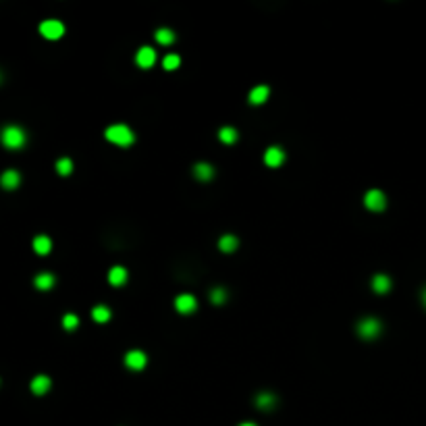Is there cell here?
<instances>
[{
  "label": "cell",
  "instance_id": "obj_1",
  "mask_svg": "<svg viewBox=\"0 0 426 426\" xmlns=\"http://www.w3.org/2000/svg\"><path fill=\"white\" fill-rule=\"evenodd\" d=\"M106 140L110 142V144H115V146H121V148H129L133 142H135V135H133V131L129 129L127 125H123V123H117V125H110L108 129H106Z\"/></svg>",
  "mask_w": 426,
  "mask_h": 426
},
{
  "label": "cell",
  "instance_id": "obj_2",
  "mask_svg": "<svg viewBox=\"0 0 426 426\" xmlns=\"http://www.w3.org/2000/svg\"><path fill=\"white\" fill-rule=\"evenodd\" d=\"M0 142H2V146L8 148V150H19V148H23L25 142H27V135H25V131L21 127L8 125L2 129V133H0Z\"/></svg>",
  "mask_w": 426,
  "mask_h": 426
},
{
  "label": "cell",
  "instance_id": "obj_3",
  "mask_svg": "<svg viewBox=\"0 0 426 426\" xmlns=\"http://www.w3.org/2000/svg\"><path fill=\"white\" fill-rule=\"evenodd\" d=\"M380 331H382V325L375 316H366L358 323V333L362 339H375L380 335Z\"/></svg>",
  "mask_w": 426,
  "mask_h": 426
},
{
  "label": "cell",
  "instance_id": "obj_4",
  "mask_svg": "<svg viewBox=\"0 0 426 426\" xmlns=\"http://www.w3.org/2000/svg\"><path fill=\"white\" fill-rule=\"evenodd\" d=\"M364 206L372 212H382L387 206V198L380 189H370L366 196H364Z\"/></svg>",
  "mask_w": 426,
  "mask_h": 426
},
{
  "label": "cell",
  "instance_id": "obj_5",
  "mask_svg": "<svg viewBox=\"0 0 426 426\" xmlns=\"http://www.w3.org/2000/svg\"><path fill=\"white\" fill-rule=\"evenodd\" d=\"M40 33L46 40H58V38H63V33H65V25L56 19H48L40 25Z\"/></svg>",
  "mask_w": 426,
  "mask_h": 426
},
{
  "label": "cell",
  "instance_id": "obj_6",
  "mask_svg": "<svg viewBox=\"0 0 426 426\" xmlns=\"http://www.w3.org/2000/svg\"><path fill=\"white\" fill-rule=\"evenodd\" d=\"M175 310L179 312V314H194V312L198 310V300L189 293H181L175 300Z\"/></svg>",
  "mask_w": 426,
  "mask_h": 426
},
{
  "label": "cell",
  "instance_id": "obj_7",
  "mask_svg": "<svg viewBox=\"0 0 426 426\" xmlns=\"http://www.w3.org/2000/svg\"><path fill=\"white\" fill-rule=\"evenodd\" d=\"M148 364V355L142 350H131L125 355V366L129 370H144Z\"/></svg>",
  "mask_w": 426,
  "mask_h": 426
},
{
  "label": "cell",
  "instance_id": "obj_8",
  "mask_svg": "<svg viewBox=\"0 0 426 426\" xmlns=\"http://www.w3.org/2000/svg\"><path fill=\"white\" fill-rule=\"evenodd\" d=\"M135 63H137V67H142V69L154 67V63H156V50L150 48V46L140 48V50H137V54H135Z\"/></svg>",
  "mask_w": 426,
  "mask_h": 426
},
{
  "label": "cell",
  "instance_id": "obj_9",
  "mask_svg": "<svg viewBox=\"0 0 426 426\" xmlns=\"http://www.w3.org/2000/svg\"><path fill=\"white\" fill-rule=\"evenodd\" d=\"M264 162H266V167H271V169L281 167V164L285 162V152L281 150V148H276V146L268 148V150L264 152Z\"/></svg>",
  "mask_w": 426,
  "mask_h": 426
},
{
  "label": "cell",
  "instance_id": "obj_10",
  "mask_svg": "<svg viewBox=\"0 0 426 426\" xmlns=\"http://www.w3.org/2000/svg\"><path fill=\"white\" fill-rule=\"evenodd\" d=\"M268 96H271V90H268V85H256V88H251L248 100H250V104L258 106V104H264V102L268 100Z\"/></svg>",
  "mask_w": 426,
  "mask_h": 426
},
{
  "label": "cell",
  "instance_id": "obj_11",
  "mask_svg": "<svg viewBox=\"0 0 426 426\" xmlns=\"http://www.w3.org/2000/svg\"><path fill=\"white\" fill-rule=\"evenodd\" d=\"M19 183H21V175L13 169L4 171L2 177H0V185H2L4 189H15V187H19Z\"/></svg>",
  "mask_w": 426,
  "mask_h": 426
},
{
  "label": "cell",
  "instance_id": "obj_12",
  "mask_svg": "<svg viewBox=\"0 0 426 426\" xmlns=\"http://www.w3.org/2000/svg\"><path fill=\"white\" fill-rule=\"evenodd\" d=\"M127 271L123 266H112L110 268V273H108V283L110 285H115V287H121V285H125L127 283Z\"/></svg>",
  "mask_w": 426,
  "mask_h": 426
},
{
  "label": "cell",
  "instance_id": "obj_13",
  "mask_svg": "<svg viewBox=\"0 0 426 426\" xmlns=\"http://www.w3.org/2000/svg\"><path fill=\"white\" fill-rule=\"evenodd\" d=\"M194 175H196V179H200V181H210L212 177H214V169L210 167L208 162H198L196 167H194Z\"/></svg>",
  "mask_w": 426,
  "mask_h": 426
},
{
  "label": "cell",
  "instance_id": "obj_14",
  "mask_svg": "<svg viewBox=\"0 0 426 426\" xmlns=\"http://www.w3.org/2000/svg\"><path fill=\"white\" fill-rule=\"evenodd\" d=\"M33 250H36V254H40V256L50 254V250H52V239H50L48 235H38L36 239H33Z\"/></svg>",
  "mask_w": 426,
  "mask_h": 426
},
{
  "label": "cell",
  "instance_id": "obj_15",
  "mask_svg": "<svg viewBox=\"0 0 426 426\" xmlns=\"http://www.w3.org/2000/svg\"><path fill=\"white\" fill-rule=\"evenodd\" d=\"M237 246H239V239L235 237V235H223L221 239H219V250L221 251H225V254H231V251H235L237 250Z\"/></svg>",
  "mask_w": 426,
  "mask_h": 426
},
{
  "label": "cell",
  "instance_id": "obj_16",
  "mask_svg": "<svg viewBox=\"0 0 426 426\" xmlns=\"http://www.w3.org/2000/svg\"><path fill=\"white\" fill-rule=\"evenodd\" d=\"M48 389H50V378L48 376H44V375H40V376H36L31 380V391L36 395H44V393H48Z\"/></svg>",
  "mask_w": 426,
  "mask_h": 426
},
{
  "label": "cell",
  "instance_id": "obj_17",
  "mask_svg": "<svg viewBox=\"0 0 426 426\" xmlns=\"http://www.w3.org/2000/svg\"><path fill=\"white\" fill-rule=\"evenodd\" d=\"M33 285H36L38 289H42V291H48V289H52V285H54V275L40 273L36 279H33Z\"/></svg>",
  "mask_w": 426,
  "mask_h": 426
},
{
  "label": "cell",
  "instance_id": "obj_18",
  "mask_svg": "<svg viewBox=\"0 0 426 426\" xmlns=\"http://www.w3.org/2000/svg\"><path fill=\"white\" fill-rule=\"evenodd\" d=\"M372 289H375L376 293H387L391 289V279L387 275H376L375 279H372Z\"/></svg>",
  "mask_w": 426,
  "mask_h": 426
},
{
  "label": "cell",
  "instance_id": "obj_19",
  "mask_svg": "<svg viewBox=\"0 0 426 426\" xmlns=\"http://www.w3.org/2000/svg\"><path fill=\"white\" fill-rule=\"evenodd\" d=\"M156 42H158L160 46H171L173 42H175V33L167 27H162V29L156 31Z\"/></svg>",
  "mask_w": 426,
  "mask_h": 426
},
{
  "label": "cell",
  "instance_id": "obj_20",
  "mask_svg": "<svg viewBox=\"0 0 426 426\" xmlns=\"http://www.w3.org/2000/svg\"><path fill=\"white\" fill-rule=\"evenodd\" d=\"M219 140H221L223 144H227V146L235 144V142H237V131H235L233 127H223L221 131H219Z\"/></svg>",
  "mask_w": 426,
  "mask_h": 426
},
{
  "label": "cell",
  "instance_id": "obj_21",
  "mask_svg": "<svg viewBox=\"0 0 426 426\" xmlns=\"http://www.w3.org/2000/svg\"><path fill=\"white\" fill-rule=\"evenodd\" d=\"M92 318L96 320V323H108V320H110V310L100 303V306H96L92 310Z\"/></svg>",
  "mask_w": 426,
  "mask_h": 426
},
{
  "label": "cell",
  "instance_id": "obj_22",
  "mask_svg": "<svg viewBox=\"0 0 426 426\" xmlns=\"http://www.w3.org/2000/svg\"><path fill=\"white\" fill-rule=\"evenodd\" d=\"M256 403H258L260 410H271V407L276 405V399H275V395H271V393H260L258 399H256Z\"/></svg>",
  "mask_w": 426,
  "mask_h": 426
},
{
  "label": "cell",
  "instance_id": "obj_23",
  "mask_svg": "<svg viewBox=\"0 0 426 426\" xmlns=\"http://www.w3.org/2000/svg\"><path fill=\"white\" fill-rule=\"evenodd\" d=\"M162 67L167 69V71H175L177 67H181V58L179 54H167L162 58Z\"/></svg>",
  "mask_w": 426,
  "mask_h": 426
},
{
  "label": "cell",
  "instance_id": "obj_24",
  "mask_svg": "<svg viewBox=\"0 0 426 426\" xmlns=\"http://www.w3.org/2000/svg\"><path fill=\"white\" fill-rule=\"evenodd\" d=\"M56 171H58V175H71V171H73V162H71V158H60L58 162H56Z\"/></svg>",
  "mask_w": 426,
  "mask_h": 426
},
{
  "label": "cell",
  "instance_id": "obj_25",
  "mask_svg": "<svg viewBox=\"0 0 426 426\" xmlns=\"http://www.w3.org/2000/svg\"><path fill=\"white\" fill-rule=\"evenodd\" d=\"M63 326H65V331H75V328L79 326V318H77L75 314H65Z\"/></svg>",
  "mask_w": 426,
  "mask_h": 426
},
{
  "label": "cell",
  "instance_id": "obj_26",
  "mask_svg": "<svg viewBox=\"0 0 426 426\" xmlns=\"http://www.w3.org/2000/svg\"><path fill=\"white\" fill-rule=\"evenodd\" d=\"M210 300H212V303H225V300H227V291H225L223 287H214V289L210 291Z\"/></svg>",
  "mask_w": 426,
  "mask_h": 426
},
{
  "label": "cell",
  "instance_id": "obj_27",
  "mask_svg": "<svg viewBox=\"0 0 426 426\" xmlns=\"http://www.w3.org/2000/svg\"><path fill=\"white\" fill-rule=\"evenodd\" d=\"M422 303H424V306H426V289L422 291Z\"/></svg>",
  "mask_w": 426,
  "mask_h": 426
},
{
  "label": "cell",
  "instance_id": "obj_28",
  "mask_svg": "<svg viewBox=\"0 0 426 426\" xmlns=\"http://www.w3.org/2000/svg\"><path fill=\"white\" fill-rule=\"evenodd\" d=\"M239 426H256L254 422H243V424H239Z\"/></svg>",
  "mask_w": 426,
  "mask_h": 426
},
{
  "label": "cell",
  "instance_id": "obj_29",
  "mask_svg": "<svg viewBox=\"0 0 426 426\" xmlns=\"http://www.w3.org/2000/svg\"><path fill=\"white\" fill-rule=\"evenodd\" d=\"M0 83H2V73H0Z\"/></svg>",
  "mask_w": 426,
  "mask_h": 426
}]
</instances>
